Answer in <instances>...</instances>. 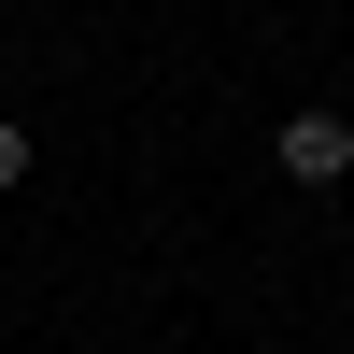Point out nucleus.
I'll list each match as a JSON object with an SVG mask.
<instances>
[{
	"label": "nucleus",
	"instance_id": "1",
	"mask_svg": "<svg viewBox=\"0 0 354 354\" xmlns=\"http://www.w3.org/2000/svg\"><path fill=\"white\" fill-rule=\"evenodd\" d=\"M354 170V128L340 113H298V128H283V185H340Z\"/></svg>",
	"mask_w": 354,
	"mask_h": 354
},
{
	"label": "nucleus",
	"instance_id": "2",
	"mask_svg": "<svg viewBox=\"0 0 354 354\" xmlns=\"http://www.w3.org/2000/svg\"><path fill=\"white\" fill-rule=\"evenodd\" d=\"M0 185H28V142H15V128H0Z\"/></svg>",
	"mask_w": 354,
	"mask_h": 354
}]
</instances>
